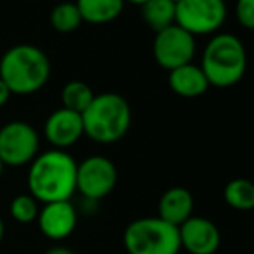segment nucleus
<instances>
[{
  "label": "nucleus",
  "mask_w": 254,
  "mask_h": 254,
  "mask_svg": "<svg viewBox=\"0 0 254 254\" xmlns=\"http://www.w3.org/2000/svg\"><path fill=\"white\" fill-rule=\"evenodd\" d=\"M76 166L74 157L66 151L51 149L38 154L28 171L30 195L44 204L71 201L76 192Z\"/></svg>",
  "instance_id": "obj_1"
},
{
  "label": "nucleus",
  "mask_w": 254,
  "mask_h": 254,
  "mask_svg": "<svg viewBox=\"0 0 254 254\" xmlns=\"http://www.w3.org/2000/svg\"><path fill=\"white\" fill-rule=\"evenodd\" d=\"M51 76L47 54L35 45H14L0 59V78L10 94L30 95L38 92Z\"/></svg>",
  "instance_id": "obj_2"
},
{
  "label": "nucleus",
  "mask_w": 254,
  "mask_h": 254,
  "mask_svg": "<svg viewBox=\"0 0 254 254\" xmlns=\"http://www.w3.org/2000/svg\"><path fill=\"white\" fill-rule=\"evenodd\" d=\"M83 133L97 144H114L127 135L131 125V109L120 94L106 92L94 97L81 113Z\"/></svg>",
  "instance_id": "obj_3"
},
{
  "label": "nucleus",
  "mask_w": 254,
  "mask_h": 254,
  "mask_svg": "<svg viewBox=\"0 0 254 254\" xmlns=\"http://www.w3.org/2000/svg\"><path fill=\"white\" fill-rule=\"evenodd\" d=\"M201 69L209 87L227 88L239 83L248 69V52L241 38L232 33L214 35L204 49Z\"/></svg>",
  "instance_id": "obj_4"
},
{
  "label": "nucleus",
  "mask_w": 254,
  "mask_h": 254,
  "mask_svg": "<svg viewBox=\"0 0 254 254\" xmlns=\"http://www.w3.org/2000/svg\"><path fill=\"white\" fill-rule=\"evenodd\" d=\"M128 254H178L182 249L178 227L161 218H138L131 221L123 234Z\"/></svg>",
  "instance_id": "obj_5"
},
{
  "label": "nucleus",
  "mask_w": 254,
  "mask_h": 254,
  "mask_svg": "<svg viewBox=\"0 0 254 254\" xmlns=\"http://www.w3.org/2000/svg\"><path fill=\"white\" fill-rule=\"evenodd\" d=\"M40 137L26 121H10L0 128V161L3 166H24L38 156Z\"/></svg>",
  "instance_id": "obj_6"
},
{
  "label": "nucleus",
  "mask_w": 254,
  "mask_h": 254,
  "mask_svg": "<svg viewBox=\"0 0 254 254\" xmlns=\"http://www.w3.org/2000/svg\"><path fill=\"white\" fill-rule=\"evenodd\" d=\"M227 17L225 0H180L177 3L175 24L189 33H214Z\"/></svg>",
  "instance_id": "obj_7"
},
{
  "label": "nucleus",
  "mask_w": 254,
  "mask_h": 254,
  "mask_svg": "<svg viewBox=\"0 0 254 254\" xmlns=\"http://www.w3.org/2000/svg\"><path fill=\"white\" fill-rule=\"evenodd\" d=\"M118 184L116 164L104 156H90L76 166V190L88 201H101Z\"/></svg>",
  "instance_id": "obj_8"
},
{
  "label": "nucleus",
  "mask_w": 254,
  "mask_h": 254,
  "mask_svg": "<svg viewBox=\"0 0 254 254\" xmlns=\"http://www.w3.org/2000/svg\"><path fill=\"white\" fill-rule=\"evenodd\" d=\"M152 52L161 67L168 71L177 69L192 63L195 54V38L178 24H171L170 28L156 33Z\"/></svg>",
  "instance_id": "obj_9"
},
{
  "label": "nucleus",
  "mask_w": 254,
  "mask_h": 254,
  "mask_svg": "<svg viewBox=\"0 0 254 254\" xmlns=\"http://www.w3.org/2000/svg\"><path fill=\"white\" fill-rule=\"evenodd\" d=\"M180 246L190 254H214L220 249L221 234L211 220L190 216L178 227Z\"/></svg>",
  "instance_id": "obj_10"
},
{
  "label": "nucleus",
  "mask_w": 254,
  "mask_h": 254,
  "mask_svg": "<svg viewBox=\"0 0 254 254\" xmlns=\"http://www.w3.org/2000/svg\"><path fill=\"white\" fill-rule=\"evenodd\" d=\"M44 131L45 138L54 149L64 151V149L76 144L85 135L81 114L66 109V107H61L47 118Z\"/></svg>",
  "instance_id": "obj_11"
},
{
  "label": "nucleus",
  "mask_w": 254,
  "mask_h": 254,
  "mask_svg": "<svg viewBox=\"0 0 254 254\" xmlns=\"http://www.w3.org/2000/svg\"><path fill=\"white\" fill-rule=\"evenodd\" d=\"M40 232L51 241H63L69 237L78 225V214L71 201L44 204L37 218Z\"/></svg>",
  "instance_id": "obj_12"
},
{
  "label": "nucleus",
  "mask_w": 254,
  "mask_h": 254,
  "mask_svg": "<svg viewBox=\"0 0 254 254\" xmlns=\"http://www.w3.org/2000/svg\"><path fill=\"white\" fill-rule=\"evenodd\" d=\"M157 218L173 227H180L182 223L194 216V197L190 190L185 187H171L161 195L157 204Z\"/></svg>",
  "instance_id": "obj_13"
},
{
  "label": "nucleus",
  "mask_w": 254,
  "mask_h": 254,
  "mask_svg": "<svg viewBox=\"0 0 254 254\" xmlns=\"http://www.w3.org/2000/svg\"><path fill=\"white\" fill-rule=\"evenodd\" d=\"M168 83L175 94L187 99L201 97L209 88V81H207L201 66H195L192 63L177 67V69H171L170 76H168Z\"/></svg>",
  "instance_id": "obj_14"
},
{
  "label": "nucleus",
  "mask_w": 254,
  "mask_h": 254,
  "mask_svg": "<svg viewBox=\"0 0 254 254\" xmlns=\"http://www.w3.org/2000/svg\"><path fill=\"white\" fill-rule=\"evenodd\" d=\"M81 19L92 24L114 21L125 7V0H76Z\"/></svg>",
  "instance_id": "obj_15"
},
{
  "label": "nucleus",
  "mask_w": 254,
  "mask_h": 254,
  "mask_svg": "<svg viewBox=\"0 0 254 254\" xmlns=\"http://www.w3.org/2000/svg\"><path fill=\"white\" fill-rule=\"evenodd\" d=\"M177 3L173 0H147L142 3V17L154 31H161L175 24Z\"/></svg>",
  "instance_id": "obj_16"
},
{
  "label": "nucleus",
  "mask_w": 254,
  "mask_h": 254,
  "mask_svg": "<svg viewBox=\"0 0 254 254\" xmlns=\"http://www.w3.org/2000/svg\"><path fill=\"white\" fill-rule=\"evenodd\" d=\"M223 199L234 209H254V182L248 180V178H234L225 185Z\"/></svg>",
  "instance_id": "obj_17"
},
{
  "label": "nucleus",
  "mask_w": 254,
  "mask_h": 254,
  "mask_svg": "<svg viewBox=\"0 0 254 254\" xmlns=\"http://www.w3.org/2000/svg\"><path fill=\"white\" fill-rule=\"evenodd\" d=\"M95 94L90 87H88L85 81L80 80H73L69 83L64 85L63 94H61V99H63V107L69 111H74V113L81 114L85 109L94 101Z\"/></svg>",
  "instance_id": "obj_18"
},
{
  "label": "nucleus",
  "mask_w": 254,
  "mask_h": 254,
  "mask_svg": "<svg viewBox=\"0 0 254 254\" xmlns=\"http://www.w3.org/2000/svg\"><path fill=\"white\" fill-rule=\"evenodd\" d=\"M83 23L81 14L74 2H61L51 10V24L56 31L71 33Z\"/></svg>",
  "instance_id": "obj_19"
},
{
  "label": "nucleus",
  "mask_w": 254,
  "mask_h": 254,
  "mask_svg": "<svg viewBox=\"0 0 254 254\" xmlns=\"http://www.w3.org/2000/svg\"><path fill=\"white\" fill-rule=\"evenodd\" d=\"M9 213L17 223H31L38 218V202L30 194H19L10 201Z\"/></svg>",
  "instance_id": "obj_20"
},
{
  "label": "nucleus",
  "mask_w": 254,
  "mask_h": 254,
  "mask_svg": "<svg viewBox=\"0 0 254 254\" xmlns=\"http://www.w3.org/2000/svg\"><path fill=\"white\" fill-rule=\"evenodd\" d=\"M235 14L242 26L254 30V0H237Z\"/></svg>",
  "instance_id": "obj_21"
},
{
  "label": "nucleus",
  "mask_w": 254,
  "mask_h": 254,
  "mask_svg": "<svg viewBox=\"0 0 254 254\" xmlns=\"http://www.w3.org/2000/svg\"><path fill=\"white\" fill-rule=\"evenodd\" d=\"M10 90H9V87H7L5 83H3V80L0 78V107H3L7 104V101H9V97H10Z\"/></svg>",
  "instance_id": "obj_22"
},
{
  "label": "nucleus",
  "mask_w": 254,
  "mask_h": 254,
  "mask_svg": "<svg viewBox=\"0 0 254 254\" xmlns=\"http://www.w3.org/2000/svg\"><path fill=\"white\" fill-rule=\"evenodd\" d=\"M44 254H76V253H74L73 249L66 248V246H52V248H49Z\"/></svg>",
  "instance_id": "obj_23"
},
{
  "label": "nucleus",
  "mask_w": 254,
  "mask_h": 254,
  "mask_svg": "<svg viewBox=\"0 0 254 254\" xmlns=\"http://www.w3.org/2000/svg\"><path fill=\"white\" fill-rule=\"evenodd\" d=\"M3 235H5V223H3L2 216H0V244H2V241H3Z\"/></svg>",
  "instance_id": "obj_24"
},
{
  "label": "nucleus",
  "mask_w": 254,
  "mask_h": 254,
  "mask_svg": "<svg viewBox=\"0 0 254 254\" xmlns=\"http://www.w3.org/2000/svg\"><path fill=\"white\" fill-rule=\"evenodd\" d=\"M125 2H131V3H138V5H142V3H145L147 0H125Z\"/></svg>",
  "instance_id": "obj_25"
},
{
  "label": "nucleus",
  "mask_w": 254,
  "mask_h": 254,
  "mask_svg": "<svg viewBox=\"0 0 254 254\" xmlns=\"http://www.w3.org/2000/svg\"><path fill=\"white\" fill-rule=\"evenodd\" d=\"M3 168H5V166H3L2 161H0V178H2V175H3Z\"/></svg>",
  "instance_id": "obj_26"
},
{
  "label": "nucleus",
  "mask_w": 254,
  "mask_h": 254,
  "mask_svg": "<svg viewBox=\"0 0 254 254\" xmlns=\"http://www.w3.org/2000/svg\"><path fill=\"white\" fill-rule=\"evenodd\" d=\"M173 2H175V3H178V2H180V0H173Z\"/></svg>",
  "instance_id": "obj_27"
}]
</instances>
